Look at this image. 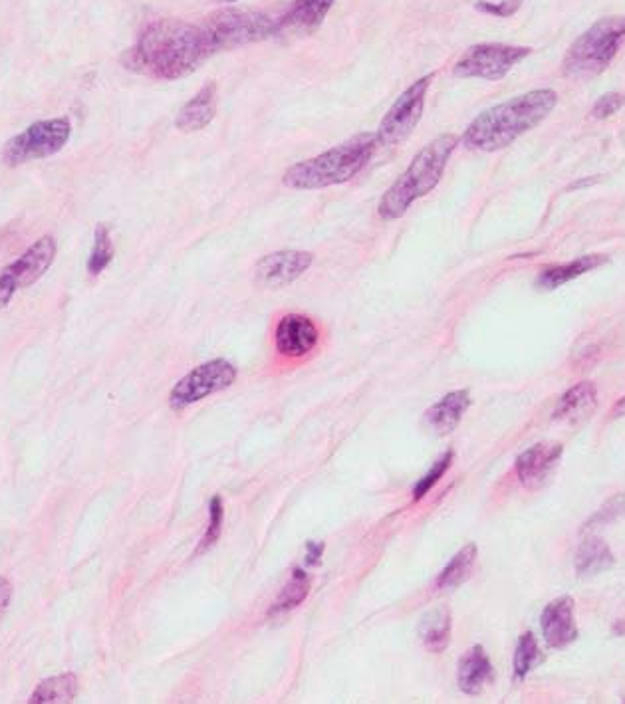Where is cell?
I'll use <instances>...</instances> for the list:
<instances>
[{
    "label": "cell",
    "mask_w": 625,
    "mask_h": 704,
    "mask_svg": "<svg viewBox=\"0 0 625 704\" xmlns=\"http://www.w3.org/2000/svg\"><path fill=\"white\" fill-rule=\"evenodd\" d=\"M213 54L203 26L163 18L141 32L135 46L122 56V64L135 74L173 82L191 76Z\"/></svg>",
    "instance_id": "obj_1"
},
{
    "label": "cell",
    "mask_w": 625,
    "mask_h": 704,
    "mask_svg": "<svg viewBox=\"0 0 625 704\" xmlns=\"http://www.w3.org/2000/svg\"><path fill=\"white\" fill-rule=\"evenodd\" d=\"M558 104L554 90H532L497 104L469 123L461 141L471 151L493 153L540 125Z\"/></svg>",
    "instance_id": "obj_2"
},
{
    "label": "cell",
    "mask_w": 625,
    "mask_h": 704,
    "mask_svg": "<svg viewBox=\"0 0 625 704\" xmlns=\"http://www.w3.org/2000/svg\"><path fill=\"white\" fill-rule=\"evenodd\" d=\"M377 133L366 131L352 139L316 155L306 161L292 165L282 185L294 191H318L352 181L362 169L368 167L377 151Z\"/></svg>",
    "instance_id": "obj_3"
},
{
    "label": "cell",
    "mask_w": 625,
    "mask_h": 704,
    "mask_svg": "<svg viewBox=\"0 0 625 704\" xmlns=\"http://www.w3.org/2000/svg\"><path fill=\"white\" fill-rule=\"evenodd\" d=\"M457 145L459 137L455 133H443L419 149L409 167L381 197L377 207L379 217L387 223L397 221L405 217L415 201L427 197L441 183Z\"/></svg>",
    "instance_id": "obj_4"
},
{
    "label": "cell",
    "mask_w": 625,
    "mask_h": 704,
    "mask_svg": "<svg viewBox=\"0 0 625 704\" xmlns=\"http://www.w3.org/2000/svg\"><path fill=\"white\" fill-rule=\"evenodd\" d=\"M625 40V16H608L592 24L568 48L562 70L566 78L588 80L600 76L618 56Z\"/></svg>",
    "instance_id": "obj_5"
},
{
    "label": "cell",
    "mask_w": 625,
    "mask_h": 704,
    "mask_svg": "<svg viewBox=\"0 0 625 704\" xmlns=\"http://www.w3.org/2000/svg\"><path fill=\"white\" fill-rule=\"evenodd\" d=\"M278 18H270L262 10L225 8L207 16L201 24L213 52L231 50L276 36Z\"/></svg>",
    "instance_id": "obj_6"
},
{
    "label": "cell",
    "mask_w": 625,
    "mask_h": 704,
    "mask_svg": "<svg viewBox=\"0 0 625 704\" xmlns=\"http://www.w3.org/2000/svg\"><path fill=\"white\" fill-rule=\"evenodd\" d=\"M70 135L72 123L68 118L36 121L6 141L2 149V163L6 167H18L28 161L52 157L68 143Z\"/></svg>",
    "instance_id": "obj_7"
},
{
    "label": "cell",
    "mask_w": 625,
    "mask_h": 704,
    "mask_svg": "<svg viewBox=\"0 0 625 704\" xmlns=\"http://www.w3.org/2000/svg\"><path fill=\"white\" fill-rule=\"evenodd\" d=\"M433 80H435V72L419 78L393 102V106L389 108L385 118L381 119L377 129L379 145L395 147L409 139V135L413 133V129L425 114V102Z\"/></svg>",
    "instance_id": "obj_8"
},
{
    "label": "cell",
    "mask_w": 625,
    "mask_h": 704,
    "mask_svg": "<svg viewBox=\"0 0 625 704\" xmlns=\"http://www.w3.org/2000/svg\"><path fill=\"white\" fill-rule=\"evenodd\" d=\"M532 48L510 46L499 42L471 46L455 64L453 74L457 78H479L489 82L502 80L516 64L528 58Z\"/></svg>",
    "instance_id": "obj_9"
},
{
    "label": "cell",
    "mask_w": 625,
    "mask_h": 704,
    "mask_svg": "<svg viewBox=\"0 0 625 704\" xmlns=\"http://www.w3.org/2000/svg\"><path fill=\"white\" fill-rule=\"evenodd\" d=\"M58 252L54 236L46 235L30 244L14 262L0 270V308L8 306L18 290L36 284L52 266Z\"/></svg>",
    "instance_id": "obj_10"
},
{
    "label": "cell",
    "mask_w": 625,
    "mask_h": 704,
    "mask_svg": "<svg viewBox=\"0 0 625 704\" xmlns=\"http://www.w3.org/2000/svg\"><path fill=\"white\" fill-rule=\"evenodd\" d=\"M237 381V367L227 359H211L203 365H197L185 377L177 381L171 389L169 403L175 411H181L209 395L229 389Z\"/></svg>",
    "instance_id": "obj_11"
},
{
    "label": "cell",
    "mask_w": 625,
    "mask_h": 704,
    "mask_svg": "<svg viewBox=\"0 0 625 704\" xmlns=\"http://www.w3.org/2000/svg\"><path fill=\"white\" fill-rule=\"evenodd\" d=\"M314 262V254L306 250H280L262 256L256 262V280L264 286H286L298 280Z\"/></svg>",
    "instance_id": "obj_12"
},
{
    "label": "cell",
    "mask_w": 625,
    "mask_h": 704,
    "mask_svg": "<svg viewBox=\"0 0 625 704\" xmlns=\"http://www.w3.org/2000/svg\"><path fill=\"white\" fill-rule=\"evenodd\" d=\"M336 0H294L278 18L276 36L302 38L314 34Z\"/></svg>",
    "instance_id": "obj_13"
},
{
    "label": "cell",
    "mask_w": 625,
    "mask_h": 704,
    "mask_svg": "<svg viewBox=\"0 0 625 704\" xmlns=\"http://www.w3.org/2000/svg\"><path fill=\"white\" fill-rule=\"evenodd\" d=\"M542 635L548 647L564 649L578 637V625L574 619V599L564 595L550 601L540 615Z\"/></svg>",
    "instance_id": "obj_14"
},
{
    "label": "cell",
    "mask_w": 625,
    "mask_h": 704,
    "mask_svg": "<svg viewBox=\"0 0 625 704\" xmlns=\"http://www.w3.org/2000/svg\"><path fill=\"white\" fill-rule=\"evenodd\" d=\"M318 344V328L314 322L300 314L284 316L274 332V346L286 357H302L312 352Z\"/></svg>",
    "instance_id": "obj_15"
},
{
    "label": "cell",
    "mask_w": 625,
    "mask_h": 704,
    "mask_svg": "<svg viewBox=\"0 0 625 704\" xmlns=\"http://www.w3.org/2000/svg\"><path fill=\"white\" fill-rule=\"evenodd\" d=\"M562 445L558 443H538L530 449H526L518 459H516V474L520 482L526 488H538L542 486L552 470L562 459Z\"/></svg>",
    "instance_id": "obj_16"
},
{
    "label": "cell",
    "mask_w": 625,
    "mask_h": 704,
    "mask_svg": "<svg viewBox=\"0 0 625 704\" xmlns=\"http://www.w3.org/2000/svg\"><path fill=\"white\" fill-rule=\"evenodd\" d=\"M219 90L215 82L203 86L177 114L175 125L183 133H195L205 129L217 116Z\"/></svg>",
    "instance_id": "obj_17"
},
{
    "label": "cell",
    "mask_w": 625,
    "mask_h": 704,
    "mask_svg": "<svg viewBox=\"0 0 625 704\" xmlns=\"http://www.w3.org/2000/svg\"><path fill=\"white\" fill-rule=\"evenodd\" d=\"M598 407V389L592 381H582L578 385H574L572 389H568L556 409H554V419L574 425L584 421L586 417H590Z\"/></svg>",
    "instance_id": "obj_18"
},
{
    "label": "cell",
    "mask_w": 625,
    "mask_h": 704,
    "mask_svg": "<svg viewBox=\"0 0 625 704\" xmlns=\"http://www.w3.org/2000/svg\"><path fill=\"white\" fill-rule=\"evenodd\" d=\"M469 407H471V393L467 389L451 391L425 413V421L435 433L449 435L459 427Z\"/></svg>",
    "instance_id": "obj_19"
},
{
    "label": "cell",
    "mask_w": 625,
    "mask_h": 704,
    "mask_svg": "<svg viewBox=\"0 0 625 704\" xmlns=\"http://www.w3.org/2000/svg\"><path fill=\"white\" fill-rule=\"evenodd\" d=\"M491 679H493V663L487 651L481 645H475L459 661V671H457L459 689L465 695H479Z\"/></svg>",
    "instance_id": "obj_20"
},
{
    "label": "cell",
    "mask_w": 625,
    "mask_h": 704,
    "mask_svg": "<svg viewBox=\"0 0 625 704\" xmlns=\"http://www.w3.org/2000/svg\"><path fill=\"white\" fill-rule=\"evenodd\" d=\"M606 262H608V256H604V254H584L572 262L556 264V266L542 270L536 278V286L540 290H556V288L604 266Z\"/></svg>",
    "instance_id": "obj_21"
},
{
    "label": "cell",
    "mask_w": 625,
    "mask_h": 704,
    "mask_svg": "<svg viewBox=\"0 0 625 704\" xmlns=\"http://www.w3.org/2000/svg\"><path fill=\"white\" fill-rule=\"evenodd\" d=\"M421 643L431 653H441L447 649L451 641V613L445 607H437L427 611L417 627Z\"/></svg>",
    "instance_id": "obj_22"
},
{
    "label": "cell",
    "mask_w": 625,
    "mask_h": 704,
    "mask_svg": "<svg viewBox=\"0 0 625 704\" xmlns=\"http://www.w3.org/2000/svg\"><path fill=\"white\" fill-rule=\"evenodd\" d=\"M78 697V677L74 673H64L58 677L44 679L28 697L30 704L74 703Z\"/></svg>",
    "instance_id": "obj_23"
},
{
    "label": "cell",
    "mask_w": 625,
    "mask_h": 704,
    "mask_svg": "<svg viewBox=\"0 0 625 704\" xmlns=\"http://www.w3.org/2000/svg\"><path fill=\"white\" fill-rule=\"evenodd\" d=\"M616 558L602 538H588L576 554V572L580 576H594L614 568Z\"/></svg>",
    "instance_id": "obj_24"
},
{
    "label": "cell",
    "mask_w": 625,
    "mask_h": 704,
    "mask_svg": "<svg viewBox=\"0 0 625 704\" xmlns=\"http://www.w3.org/2000/svg\"><path fill=\"white\" fill-rule=\"evenodd\" d=\"M475 562H477V546L467 544L441 572V576L437 580V587L439 589H455V587L465 584L473 574Z\"/></svg>",
    "instance_id": "obj_25"
},
{
    "label": "cell",
    "mask_w": 625,
    "mask_h": 704,
    "mask_svg": "<svg viewBox=\"0 0 625 704\" xmlns=\"http://www.w3.org/2000/svg\"><path fill=\"white\" fill-rule=\"evenodd\" d=\"M310 591V576L304 570H294L292 578L288 580V584L280 591V595L276 597V601L270 607V617L274 615H284L292 609H296L308 595Z\"/></svg>",
    "instance_id": "obj_26"
},
{
    "label": "cell",
    "mask_w": 625,
    "mask_h": 704,
    "mask_svg": "<svg viewBox=\"0 0 625 704\" xmlns=\"http://www.w3.org/2000/svg\"><path fill=\"white\" fill-rule=\"evenodd\" d=\"M114 254H116V250H114V242H112L108 225H98L96 233H94V246H92L90 258H88V272L92 276L102 274L112 264Z\"/></svg>",
    "instance_id": "obj_27"
},
{
    "label": "cell",
    "mask_w": 625,
    "mask_h": 704,
    "mask_svg": "<svg viewBox=\"0 0 625 704\" xmlns=\"http://www.w3.org/2000/svg\"><path fill=\"white\" fill-rule=\"evenodd\" d=\"M542 659L544 657L540 653L536 637L530 631L520 635L518 645H516V653H514V675H516V679H524L536 665L542 663Z\"/></svg>",
    "instance_id": "obj_28"
},
{
    "label": "cell",
    "mask_w": 625,
    "mask_h": 704,
    "mask_svg": "<svg viewBox=\"0 0 625 704\" xmlns=\"http://www.w3.org/2000/svg\"><path fill=\"white\" fill-rule=\"evenodd\" d=\"M223 520H225V510H223V500L221 496H213L211 504H209V528L197 548V554L207 552L209 548H213L223 532Z\"/></svg>",
    "instance_id": "obj_29"
},
{
    "label": "cell",
    "mask_w": 625,
    "mask_h": 704,
    "mask_svg": "<svg viewBox=\"0 0 625 704\" xmlns=\"http://www.w3.org/2000/svg\"><path fill=\"white\" fill-rule=\"evenodd\" d=\"M451 463H453V453L449 451V453H445V455L433 465V469L429 470V472L417 482V486H415V490H413V498H415V500H421V498L439 482V478L447 472V469L451 467Z\"/></svg>",
    "instance_id": "obj_30"
},
{
    "label": "cell",
    "mask_w": 625,
    "mask_h": 704,
    "mask_svg": "<svg viewBox=\"0 0 625 704\" xmlns=\"http://www.w3.org/2000/svg\"><path fill=\"white\" fill-rule=\"evenodd\" d=\"M625 514V494H616L614 498H610L596 514L594 518L588 522L586 528H594L598 524H610L614 522L616 518L624 516Z\"/></svg>",
    "instance_id": "obj_31"
},
{
    "label": "cell",
    "mask_w": 625,
    "mask_h": 704,
    "mask_svg": "<svg viewBox=\"0 0 625 704\" xmlns=\"http://www.w3.org/2000/svg\"><path fill=\"white\" fill-rule=\"evenodd\" d=\"M625 96L622 94H606L602 96L596 106L592 108V118L594 119H608L614 114H618L622 108H624Z\"/></svg>",
    "instance_id": "obj_32"
},
{
    "label": "cell",
    "mask_w": 625,
    "mask_h": 704,
    "mask_svg": "<svg viewBox=\"0 0 625 704\" xmlns=\"http://www.w3.org/2000/svg\"><path fill=\"white\" fill-rule=\"evenodd\" d=\"M12 584H10V580L8 578H4V576H0V623H2V619H4V615H6V611H8V605H10V601H12Z\"/></svg>",
    "instance_id": "obj_33"
},
{
    "label": "cell",
    "mask_w": 625,
    "mask_h": 704,
    "mask_svg": "<svg viewBox=\"0 0 625 704\" xmlns=\"http://www.w3.org/2000/svg\"><path fill=\"white\" fill-rule=\"evenodd\" d=\"M324 554V544L322 542H308L306 544V564L316 566Z\"/></svg>",
    "instance_id": "obj_34"
},
{
    "label": "cell",
    "mask_w": 625,
    "mask_h": 704,
    "mask_svg": "<svg viewBox=\"0 0 625 704\" xmlns=\"http://www.w3.org/2000/svg\"><path fill=\"white\" fill-rule=\"evenodd\" d=\"M612 415H614V417H622V415H625V397L620 399V403L616 405V409H614Z\"/></svg>",
    "instance_id": "obj_35"
},
{
    "label": "cell",
    "mask_w": 625,
    "mask_h": 704,
    "mask_svg": "<svg viewBox=\"0 0 625 704\" xmlns=\"http://www.w3.org/2000/svg\"><path fill=\"white\" fill-rule=\"evenodd\" d=\"M219 2H239V0H219Z\"/></svg>",
    "instance_id": "obj_36"
}]
</instances>
